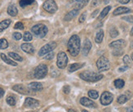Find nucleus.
I'll return each instance as SVG.
<instances>
[{
  "mask_svg": "<svg viewBox=\"0 0 133 112\" xmlns=\"http://www.w3.org/2000/svg\"><path fill=\"white\" fill-rule=\"evenodd\" d=\"M67 46L70 55L73 57H77L80 52V47H81V42L79 37L76 34L72 35L69 40Z\"/></svg>",
  "mask_w": 133,
  "mask_h": 112,
  "instance_id": "obj_1",
  "label": "nucleus"
},
{
  "mask_svg": "<svg viewBox=\"0 0 133 112\" xmlns=\"http://www.w3.org/2000/svg\"><path fill=\"white\" fill-rule=\"evenodd\" d=\"M79 77L88 82H96L103 78V74L93 71H84L79 74Z\"/></svg>",
  "mask_w": 133,
  "mask_h": 112,
  "instance_id": "obj_2",
  "label": "nucleus"
},
{
  "mask_svg": "<svg viewBox=\"0 0 133 112\" xmlns=\"http://www.w3.org/2000/svg\"><path fill=\"white\" fill-rule=\"evenodd\" d=\"M32 33L38 38H44L48 34V29L43 24H37L31 29Z\"/></svg>",
  "mask_w": 133,
  "mask_h": 112,
  "instance_id": "obj_3",
  "label": "nucleus"
},
{
  "mask_svg": "<svg viewBox=\"0 0 133 112\" xmlns=\"http://www.w3.org/2000/svg\"><path fill=\"white\" fill-rule=\"evenodd\" d=\"M48 74V66L44 64H41L38 66L34 72V78H36L38 79H43Z\"/></svg>",
  "mask_w": 133,
  "mask_h": 112,
  "instance_id": "obj_4",
  "label": "nucleus"
},
{
  "mask_svg": "<svg viewBox=\"0 0 133 112\" xmlns=\"http://www.w3.org/2000/svg\"><path fill=\"white\" fill-rule=\"evenodd\" d=\"M96 66L99 71H105L110 68V63L105 57H101L96 61Z\"/></svg>",
  "mask_w": 133,
  "mask_h": 112,
  "instance_id": "obj_5",
  "label": "nucleus"
},
{
  "mask_svg": "<svg viewBox=\"0 0 133 112\" xmlns=\"http://www.w3.org/2000/svg\"><path fill=\"white\" fill-rule=\"evenodd\" d=\"M43 8L49 13H55L58 10L57 4L54 0H46L43 4Z\"/></svg>",
  "mask_w": 133,
  "mask_h": 112,
  "instance_id": "obj_6",
  "label": "nucleus"
},
{
  "mask_svg": "<svg viewBox=\"0 0 133 112\" xmlns=\"http://www.w3.org/2000/svg\"><path fill=\"white\" fill-rule=\"evenodd\" d=\"M68 64V57L65 52H61L57 55V61L56 65L60 69H65Z\"/></svg>",
  "mask_w": 133,
  "mask_h": 112,
  "instance_id": "obj_7",
  "label": "nucleus"
},
{
  "mask_svg": "<svg viewBox=\"0 0 133 112\" xmlns=\"http://www.w3.org/2000/svg\"><path fill=\"white\" fill-rule=\"evenodd\" d=\"M56 48V42H50L47 44H45L43 47H42L41 49L38 52V56L39 57H43L44 55L48 54V52H52Z\"/></svg>",
  "mask_w": 133,
  "mask_h": 112,
  "instance_id": "obj_8",
  "label": "nucleus"
},
{
  "mask_svg": "<svg viewBox=\"0 0 133 112\" xmlns=\"http://www.w3.org/2000/svg\"><path fill=\"white\" fill-rule=\"evenodd\" d=\"M113 94L109 92H104L101 97V103L104 105H108L113 102Z\"/></svg>",
  "mask_w": 133,
  "mask_h": 112,
  "instance_id": "obj_9",
  "label": "nucleus"
},
{
  "mask_svg": "<svg viewBox=\"0 0 133 112\" xmlns=\"http://www.w3.org/2000/svg\"><path fill=\"white\" fill-rule=\"evenodd\" d=\"M25 107L27 108H36L39 105V102L37 101L36 99H34L32 97H27L25 101Z\"/></svg>",
  "mask_w": 133,
  "mask_h": 112,
  "instance_id": "obj_10",
  "label": "nucleus"
},
{
  "mask_svg": "<svg viewBox=\"0 0 133 112\" xmlns=\"http://www.w3.org/2000/svg\"><path fill=\"white\" fill-rule=\"evenodd\" d=\"M28 88L30 91L33 92H39L43 90V84L41 83H38V82H32L30 84L28 85Z\"/></svg>",
  "mask_w": 133,
  "mask_h": 112,
  "instance_id": "obj_11",
  "label": "nucleus"
},
{
  "mask_svg": "<svg viewBox=\"0 0 133 112\" xmlns=\"http://www.w3.org/2000/svg\"><path fill=\"white\" fill-rule=\"evenodd\" d=\"M91 42L88 39H86L84 40V43H83V56H88L89 52L91 48Z\"/></svg>",
  "mask_w": 133,
  "mask_h": 112,
  "instance_id": "obj_12",
  "label": "nucleus"
},
{
  "mask_svg": "<svg viewBox=\"0 0 133 112\" xmlns=\"http://www.w3.org/2000/svg\"><path fill=\"white\" fill-rule=\"evenodd\" d=\"M80 103L86 107H89V108H93L96 107V104L94 102H92L91 100H90L88 97H82L80 99Z\"/></svg>",
  "mask_w": 133,
  "mask_h": 112,
  "instance_id": "obj_13",
  "label": "nucleus"
},
{
  "mask_svg": "<svg viewBox=\"0 0 133 112\" xmlns=\"http://www.w3.org/2000/svg\"><path fill=\"white\" fill-rule=\"evenodd\" d=\"M89 0H74V9L80 10L88 3Z\"/></svg>",
  "mask_w": 133,
  "mask_h": 112,
  "instance_id": "obj_14",
  "label": "nucleus"
},
{
  "mask_svg": "<svg viewBox=\"0 0 133 112\" xmlns=\"http://www.w3.org/2000/svg\"><path fill=\"white\" fill-rule=\"evenodd\" d=\"M12 89L15 90L17 92L21 93V94H25V95L30 92V90H29L27 88H25L24 85H22V84H16V85L13 86Z\"/></svg>",
  "mask_w": 133,
  "mask_h": 112,
  "instance_id": "obj_15",
  "label": "nucleus"
},
{
  "mask_svg": "<svg viewBox=\"0 0 133 112\" xmlns=\"http://www.w3.org/2000/svg\"><path fill=\"white\" fill-rule=\"evenodd\" d=\"M125 45H126V42L123 39H118L112 42L109 44V47L115 49V48H122L123 47H125Z\"/></svg>",
  "mask_w": 133,
  "mask_h": 112,
  "instance_id": "obj_16",
  "label": "nucleus"
},
{
  "mask_svg": "<svg viewBox=\"0 0 133 112\" xmlns=\"http://www.w3.org/2000/svg\"><path fill=\"white\" fill-rule=\"evenodd\" d=\"M21 49L25 52H26V53H30V54L34 53V48L33 47V45L30 43H22L21 44Z\"/></svg>",
  "mask_w": 133,
  "mask_h": 112,
  "instance_id": "obj_17",
  "label": "nucleus"
},
{
  "mask_svg": "<svg viewBox=\"0 0 133 112\" xmlns=\"http://www.w3.org/2000/svg\"><path fill=\"white\" fill-rule=\"evenodd\" d=\"M131 10L128 8L126 7H119L118 8H116L114 11V16H118V15H122L124 13H130Z\"/></svg>",
  "mask_w": 133,
  "mask_h": 112,
  "instance_id": "obj_18",
  "label": "nucleus"
},
{
  "mask_svg": "<svg viewBox=\"0 0 133 112\" xmlns=\"http://www.w3.org/2000/svg\"><path fill=\"white\" fill-rule=\"evenodd\" d=\"M78 11H79V10H76V9H74V10L70 11L69 13H68L65 15L64 20H65V21H71L72 19H74V17L78 14Z\"/></svg>",
  "mask_w": 133,
  "mask_h": 112,
  "instance_id": "obj_19",
  "label": "nucleus"
},
{
  "mask_svg": "<svg viewBox=\"0 0 133 112\" xmlns=\"http://www.w3.org/2000/svg\"><path fill=\"white\" fill-rule=\"evenodd\" d=\"M8 13L11 16H16L18 13V10H17V8L16 7V5L14 4H11L8 6Z\"/></svg>",
  "mask_w": 133,
  "mask_h": 112,
  "instance_id": "obj_20",
  "label": "nucleus"
},
{
  "mask_svg": "<svg viewBox=\"0 0 133 112\" xmlns=\"http://www.w3.org/2000/svg\"><path fill=\"white\" fill-rule=\"evenodd\" d=\"M83 66H84V64H80V63H74V64H72V65H70V66H69V73H72V72L76 71V70H79L80 68H82Z\"/></svg>",
  "mask_w": 133,
  "mask_h": 112,
  "instance_id": "obj_21",
  "label": "nucleus"
},
{
  "mask_svg": "<svg viewBox=\"0 0 133 112\" xmlns=\"http://www.w3.org/2000/svg\"><path fill=\"white\" fill-rule=\"evenodd\" d=\"M1 58H2V60L5 62V63H7L8 65H10V66H17V64L13 61H11V59H9L7 56H6L4 53H1Z\"/></svg>",
  "mask_w": 133,
  "mask_h": 112,
  "instance_id": "obj_22",
  "label": "nucleus"
},
{
  "mask_svg": "<svg viewBox=\"0 0 133 112\" xmlns=\"http://www.w3.org/2000/svg\"><path fill=\"white\" fill-rule=\"evenodd\" d=\"M11 21L9 19L4 20V21L0 22V32H2V31L4 30V29H7L11 25Z\"/></svg>",
  "mask_w": 133,
  "mask_h": 112,
  "instance_id": "obj_23",
  "label": "nucleus"
},
{
  "mask_svg": "<svg viewBox=\"0 0 133 112\" xmlns=\"http://www.w3.org/2000/svg\"><path fill=\"white\" fill-rule=\"evenodd\" d=\"M110 9H111L110 6H107V7H105V8L102 10V11L99 17H98V19H99V20H102L103 18H105V17L107 16V14L109 13V11H110Z\"/></svg>",
  "mask_w": 133,
  "mask_h": 112,
  "instance_id": "obj_24",
  "label": "nucleus"
},
{
  "mask_svg": "<svg viewBox=\"0 0 133 112\" xmlns=\"http://www.w3.org/2000/svg\"><path fill=\"white\" fill-rule=\"evenodd\" d=\"M103 39H104V31L102 30V29H101V30H99L96 33L95 41L97 43H101L102 42Z\"/></svg>",
  "mask_w": 133,
  "mask_h": 112,
  "instance_id": "obj_25",
  "label": "nucleus"
},
{
  "mask_svg": "<svg viewBox=\"0 0 133 112\" xmlns=\"http://www.w3.org/2000/svg\"><path fill=\"white\" fill-rule=\"evenodd\" d=\"M34 3V0H20V6L21 8H25L26 6L30 5Z\"/></svg>",
  "mask_w": 133,
  "mask_h": 112,
  "instance_id": "obj_26",
  "label": "nucleus"
},
{
  "mask_svg": "<svg viewBox=\"0 0 133 112\" xmlns=\"http://www.w3.org/2000/svg\"><path fill=\"white\" fill-rule=\"evenodd\" d=\"M8 56L12 59H14L15 61H23V58L17 53H15V52H9Z\"/></svg>",
  "mask_w": 133,
  "mask_h": 112,
  "instance_id": "obj_27",
  "label": "nucleus"
},
{
  "mask_svg": "<svg viewBox=\"0 0 133 112\" xmlns=\"http://www.w3.org/2000/svg\"><path fill=\"white\" fill-rule=\"evenodd\" d=\"M124 84H125V82L124 80L123 79H118L114 81V86L115 88H122L124 87Z\"/></svg>",
  "mask_w": 133,
  "mask_h": 112,
  "instance_id": "obj_28",
  "label": "nucleus"
},
{
  "mask_svg": "<svg viewBox=\"0 0 133 112\" xmlns=\"http://www.w3.org/2000/svg\"><path fill=\"white\" fill-rule=\"evenodd\" d=\"M23 39H24L25 42H30V41H31L33 39V36H32L31 33L26 31V32H25L24 35H23Z\"/></svg>",
  "mask_w": 133,
  "mask_h": 112,
  "instance_id": "obj_29",
  "label": "nucleus"
},
{
  "mask_svg": "<svg viewBox=\"0 0 133 112\" xmlns=\"http://www.w3.org/2000/svg\"><path fill=\"white\" fill-rule=\"evenodd\" d=\"M88 96L92 99H97L99 97V93L96 90H90L88 92Z\"/></svg>",
  "mask_w": 133,
  "mask_h": 112,
  "instance_id": "obj_30",
  "label": "nucleus"
},
{
  "mask_svg": "<svg viewBox=\"0 0 133 112\" xmlns=\"http://www.w3.org/2000/svg\"><path fill=\"white\" fill-rule=\"evenodd\" d=\"M8 47V43L5 39H0V49H6Z\"/></svg>",
  "mask_w": 133,
  "mask_h": 112,
  "instance_id": "obj_31",
  "label": "nucleus"
},
{
  "mask_svg": "<svg viewBox=\"0 0 133 112\" xmlns=\"http://www.w3.org/2000/svg\"><path fill=\"white\" fill-rule=\"evenodd\" d=\"M128 97L126 95H121L118 98V102L119 104H124L125 102H128Z\"/></svg>",
  "mask_w": 133,
  "mask_h": 112,
  "instance_id": "obj_32",
  "label": "nucleus"
},
{
  "mask_svg": "<svg viewBox=\"0 0 133 112\" xmlns=\"http://www.w3.org/2000/svg\"><path fill=\"white\" fill-rule=\"evenodd\" d=\"M123 54V50L122 48H115L113 51V55L115 57H120Z\"/></svg>",
  "mask_w": 133,
  "mask_h": 112,
  "instance_id": "obj_33",
  "label": "nucleus"
},
{
  "mask_svg": "<svg viewBox=\"0 0 133 112\" xmlns=\"http://www.w3.org/2000/svg\"><path fill=\"white\" fill-rule=\"evenodd\" d=\"M7 103L10 105H16V99L14 98V97L12 96H9L7 97Z\"/></svg>",
  "mask_w": 133,
  "mask_h": 112,
  "instance_id": "obj_34",
  "label": "nucleus"
},
{
  "mask_svg": "<svg viewBox=\"0 0 133 112\" xmlns=\"http://www.w3.org/2000/svg\"><path fill=\"white\" fill-rule=\"evenodd\" d=\"M109 34H110L111 38H116L118 35V31L117 29L115 28H112L110 29V32H109Z\"/></svg>",
  "mask_w": 133,
  "mask_h": 112,
  "instance_id": "obj_35",
  "label": "nucleus"
},
{
  "mask_svg": "<svg viewBox=\"0 0 133 112\" xmlns=\"http://www.w3.org/2000/svg\"><path fill=\"white\" fill-rule=\"evenodd\" d=\"M54 56H55L54 52H50L48 54H46V56L44 57V59H46V60H52V59L54 58Z\"/></svg>",
  "mask_w": 133,
  "mask_h": 112,
  "instance_id": "obj_36",
  "label": "nucleus"
},
{
  "mask_svg": "<svg viewBox=\"0 0 133 112\" xmlns=\"http://www.w3.org/2000/svg\"><path fill=\"white\" fill-rule=\"evenodd\" d=\"M12 37H13V39H14L15 40H21V38H22V35H21V34L19 33V32H15V33H13V34H12Z\"/></svg>",
  "mask_w": 133,
  "mask_h": 112,
  "instance_id": "obj_37",
  "label": "nucleus"
},
{
  "mask_svg": "<svg viewBox=\"0 0 133 112\" xmlns=\"http://www.w3.org/2000/svg\"><path fill=\"white\" fill-rule=\"evenodd\" d=\"M123 62L127 65V66H131V59L128 55H126L123 57Z\"/></svg>",
  "mask_w": 133,
  "mask_h": 112,
  "instance_id": "obj_38",
  "label": "nucleus"
},
{
  "mask_svg": "<svg viewBox=\"0 0 133 112\" xmlns=\"http://www.w3.org/2000/svg\"><path fill=\"white\" fill-rule=\"evenodd\" d=\"M122 19L124 20V21H126L133 23V16H123Z\"/></svg>",
  "mask_w": 133,
  "mask_h": 112,
  "instance_id": "obj_39",
  "label": "nucleus"
},
{
  "mask_svg": "<svg viewBox=\"0 0 133 112\" xmlns=\"http://www.w3.org/2000/svg\"><path fill=\"white\" fill-rule=\"evenodd\" d=\"M86 17H87V13L85 11V13H83L82 15L80 16L79 19H78L79 23H83V22H84V21H85V20H86Z\"/></svg>",
  "mask_w": 133,
  "mask_h": 112,
  "instance_id": "obj_40",
  "label": "nucleus"
},
{
  "mask_svg": "<svg viewBox=\"0 0 133 112\" xmlns=\"http://www.w3.org/2000/svg\"><path fill=\"white\" fill-rule=\"evenodd\" d=\"M14 28L17 29H24V25H23L22 22H17V23H16Z\"/></svg>",
  "mask_w": 133,
  "mask_h": 112,
  "instance_id": "obj_41",
  "label": "nucleus"
},
{
  "mask_svg": "<svg viewBox=\"0 0 133 112\" xmlns=\"http://www.w3.org/2000/svg\"><path fill=\"white\" fill-rule=\"evenodd\" d=\"M101 3V0H92L91 1V7H97Z\"/></svg>",
  "mask_w": 133,
  "mask_h": 112,
  "instance_id": "obj_42",
  "label": "nucleus"
},
{
  "mask_svg": "<svg viewBox=\"0 0 133 112\" xmlns=\"http://www.w3.org/2000/svg\"><path fill=\"white\" fill-rule=\"evenodd\" d=\"M63 92H64L65 94H69V92H70V88H69V86H68V85L64 86V88H63Z\"/></svg>",
  "mask_w": 133,
  "mask_h": 112,
  "instance_id": "obj_43",
  "label": "nucleus"
},
{
  "mask_svg": "<svg viewBox=\"0 0 133 112\" xmlns=\"http://www.w3.org/2000/svg\"><path fill=\"white\" fill-rule=\"evenodd\" d=\"M128 66H122V67H120L119 69H118V71L119 72H124V71H126L127 70H128Z\"/></svg>",
  "mask_w": 133,
  "mask_h": 112,
  "instance_id": "obj_44",
  "label": "nucleus"
},
{
  "mask_svg": "<svg viewBox=\"0 0 133 112\" xmlns=\"http://www.w3.org/2000/svg\"><path fill=\"white\" fill-rule=\"evenodd\" d=\"M118 1L122 4H127L130 2V0H118Z\"/></svg>",
  "mask_w": 133,
  "mask_h": 112,
  "instance_id": "obj_45",
  "label": "nucleus"
},
{
  "mask_svg": "<svg viewBox=\"0 0 133 112\" xmlns=\"http://www.w3.org/2000/svg\"><path fill=\"white\" fill-rule=\"evenodd\" d=\"M98 13H99V10L96 9V11H93V13L91 14V17H93V18H94V17H96V15H97Z\"/></svg>",
  "mask_w": 133,
  "mask_h": 112,
  "instance_id": "obj_46",
  "label": "nucleus"
},
{
  "mask_svg": "<svg viewBox=\"0 0 133 112\" xmlns=\"http://www.w3.org/2000/svg\"><path fill=\"white\" fill-rule=\"evenodd\" d=\"M4 90L3 89V88H0V98H2L3 96H4Z\"/></svg>",
  "mask_w": 133,
  "mask_h": 112,
  "instance_id": "obj_47",
  "label": "nucleus"
},
{
  "mask_svg": "<svg viewBox=\"0 0 133 112\" xmlns=\"http://www.w3.org/2000/svg\"><path fill=\"white\" fill-rule=\"evenodd\" d=\"M127 112H133V107L132 105L127 109Z\"/></svg>",
  "mask_w": 133,
  "mask_h": 112,
  "instance_id": "obj_48",
  "label": "nucleus"
},
{
  "mask_svg": "<svg viewBox=\"0 0 133 112\" xmlns=\"http://www.w3.org/2000/svg\"><path fill=\"white\" fill-rule=\"evenodd\" d=\"M69 112H77L76 110H73V109H69Z\"/></svg>",
  "mask_w": 133,
  "mask_h": 112,
  "instance_id": "obj_49",
  "label": "nucleus"
},
{
  "mask_svg": "<svg viewBox=\"0 0 133 112\" xmlns=\"http://www.w3.org/2000/svg\"><path fill=\"white\" fill-rule=\"evenodd\" d=\"M131 36H133V27H132L131 30Z\"/></svg>",
  "mask_w": 133,
  "mask_h": 112,
  "instance_id": "obj_50",
  "label": "nucleus"
},
{
  "mask_svg": "<svg viewBox=\"0 0 133 112\" xmlns=\"http://www.w3.org/2000/svg\"><path fill=\"white\" fill-rule=\"evenodd\" d=\"M108 2H109V0H105V3H107Z\"/></svg>",
  "mask_w": 133,
  "mask_h": 112,
  "instance_id": "obj_51",
  "label": "nucleus"
},
{
  "mask_svg": "<svg viewBox=\"0 0 133 112\" xmlns=\"http://www.w3.org/2000/svg\"><path fill=\"white\" fill-rule=\"evenodd\" d=\"M82 112H89V111H88V110H82Z\"/></svg>",
  "mask_w": 133,
  "mask_h": 112,
  "instance_id": "obj_52",
  "label": "nucleus"
},
{
  "mask_svg": "<svg viewBox=\"0 0 133 112\" xmlns=\"http://www.w3.org/2000/svg\"><path fill=\"white\" fill-rule=\"evenodd\" d=\"M131 59H132V61H133V53L131 54Z\"/></svg>",
  "mask_w": 133,
  "mask_h": 112,
  "instance_id": "obj_53",
  "label": "nucleus"
},
{
  "mask_svg": "<svg viewBox=\"0 0 133 112\" xmlns=\"http://www.w3.org/2000/svg\"><path fill=\"white\" fill-rule=\"evenodd\" d=\"M27 112H34V111H27Z\"/></svg>",
  "mask_w": 133,
  "mask_h": 112,
  "instance_id": "obj_54",
  "label": "nucleus"
},
{
  "mask_svg": "<svg viewBox=\"0 0 133 112\" xmlns=\"http://www.w3.org/2000/svg\"><path fill=\"white\" fill-rule=\"evenodd\" d=\"M132 2H133V0H132Z\"/></svg>",
  "mask_w": 133,
  "mask_h": 112,
  "instance_id": "obj_55",
  "label": "nucleus"
}]
</instances>
